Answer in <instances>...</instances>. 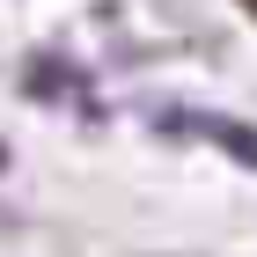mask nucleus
<instances>
[{
  "label": "nucleus",
  "instance_id": "obj_1",
  "mask_svg": "<svg viewBox=\"0 0 257 257\" xmlns=\"http://www.w3.org/2000/svg\"><path fill=\"white\" fill-rule=\"evenodd\" d=\"M235 8H242V22H250V30H257V0H235Z\"/></svg>",
  "mask_w": 257,
  "mask_h": 257
}]
</instances>
